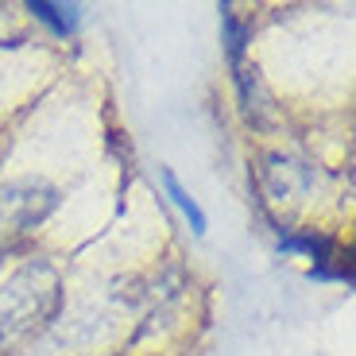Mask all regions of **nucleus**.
Wrapping results in <instances>:
<instances>
[{
	"label": "nucleus",
	"instance_id": "20e7f679",
	"mask_svg": "<svg viewBox=\"0 0 356 356\" xmlns=\"http://www.w3.org/2000/svg\"><path fill=\"white\" fill-rule=\"evenodd\" d=\"M225 27H229V54H232V58H241V51H244V27L232 19L229 8H225Z\"/></svg>",
	"mask_w": 356,
	"mask_h": 356
},
{
	"label": "nucleus",
	"instance_id": "7ed1b4c3",
	"mask_svg": "<svg viewBox=\"0 0 356 356\" xmlns=\"http://www.w3.org/2000/svg\"><path fill=\"white\" fill-rule=\"evenodd\" d=\"M283 244L286 252H306V256H314L321 264V259H330V252H333V244L325 241V236H314V232H302V236H283Z\"/></svg>",
	"mask_w": 356,
	"mask_h": 356
},
{
	"label": "nucleus",
	"instance_id": "f03ea898",
	"mask_svg": "<svg viewBox=\"0 0 356 356\" xmlns=\"http://www.w3.org/2000/svg\"><path fill=\"white\" fill-rule=\"evenodd\" d=\"M163 186H167L170 202H175L178 209H182V213L190 217V225H194V232H205V213L197 209V202L186 194V190H182V182H178V178L170 175V170H163Z\"/></svg>",
	"mask_w": 356,
	"mask_h": 356
},
{
	"label": "nucleus",
	"instance_id": "f257e3e1",
	"mask_svg": "<svg viewBox=\"0 0 356 356\" xmlns=\"http://www.w3.org/2000/svg\"><path fill=\"white\" fill-rule=\"evenodd\" d=\"M31 12H35L43 24H51L58 35H66V31H74V27H78V8H74V4H66V8H63V4H47V0H35V4H31Z\"/></svg>",
	"mask_w": 356,
	"mask_h": 356
}]
</instances>
